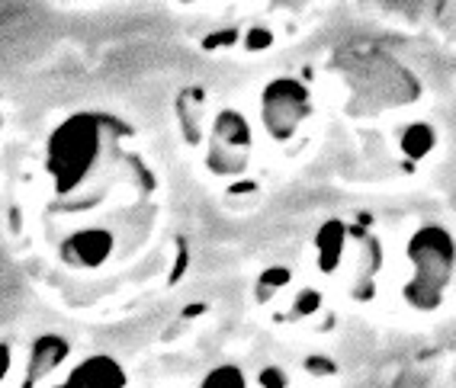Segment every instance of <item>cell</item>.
<instances>
[{
    "instance_id": "obj_17",
    "label": "cell",
    "mask_w": 456,
    "mask_h": 388,
    "mask_svg": "<svg viewBox=\"0 0 456 388\" xmlns=\"http://www.w3.org/2000/svg\"><path fill=\"white\" fill-rule=\"evenodd\" d=\"M261 45H270V33L261 36V29H257L254 36H248V49H261Z\"/></svg>"
},
{
    "instance_id": "obj_12",
    "label": "cell",
    "mask_w": 456,
    "mask_h": 388,
    "mask_svg": "<svg viewBox=\"0 0 456 388\" xmlns=\"http://www.w3.org/2000/svg\"><path fill=\"white\" fill-rule=\"evenodd\" d=\"M318 305H322V295L315 289H302L293 302V315L296 318H305V315H315Z\"/></svg>"
},
{
    "instance_id": "obj_16",
    "label": "cell",
    "mask_w": 456,
    "mask_h": 388,
    "mask_svg": "<svg viewBox=\"0 0 456 388\" xmlns=\"http://www.w3.org/2000/svg\"><path fill=\"white\" fill-rule=\"evenodd\" d=\"M7 372H10V347L0 344V382L7 379Z\"/></svg>"
},
{
    "instance_id": "obj_2",
    "label": "cell",
    "mask_w": 456,
    "mask_h": 388,
    "mask_svg": "<svg viewBox=\"0 0 456 388\" xmlns=\"http://www.w3.org/2000/svg\"><path fill=\"white\" fill-rule=\"evenodd\" d=\"M408 260L415 263V279L405 286V299L418 311H434L444 302V289L453 273V241L437 225L421 228L408 241Z\"/></svg>"
},
{
    "instance_id": "obj_14",
    "label": "cell",
    "mask_w": 456,
    "mask_h": 388,
    "mask_svg": "<svg viewBox=\"0 0 456 388\" xmlns=\"http://www.w3.org/2000/svg\"><path fill=\"white\" fill-rule=\"evenodd\" d=\"M232 42H238V33L235 29H225V33H219V36H209V39L203 42V49H222V45H232Z\"/></svg>"
},
{
    "instance_id": "obj_7",
    "label": "cell",
    "mask_w": 456,
    "mask_h": 388,
    "mask_svg": "<svg viewBox=\"0 0 456 388\" xmlns=\"http://www.w3.org/2000/svg\"><path fill=\"white\" fill-rule=\"evenodd\" d=\"M71 353V344H68L61 334H45L33 344V353H29V369H26L23 388L36 385L39 379H45L55 366H61Z\"/></svg>"
},
{
    "instance_id": "obj_3",
    "label": "cell",
    "mask_w": 456,
    "mask_h": 388,
    "mask_svg": "<svg viewBox=\"0 0 456 388\" xmlns=\"http://www.w3.org/2000/svg\"><path fill=\"white\" fill-rule=\"evenodd\" d=\"M264 125L273 138H289L309 116V90L299 81H273L264 90Z\"/></svg>"
},
{
    "instance_id": "obj_15",
    "label": "cell",
    "mask_w": 456,
    "mask_h": 388,
    "mask_svg": "<svg viewBox=\"0 0 456 388\" xmlns=\"http://www.w3.org/2000/svg\"><path fill=\"white\" fill-rule=\"evenodd\" d=\"M309 372H318V376H334V372H338V366L331 363V360H325V356H312L309 360Z\"/></svg>"
},
{
    "instance_id": "obj_5",
    "label": "cell",
    "mask_w": 456,
    "mask_h": 388,
    "mask_svg": "<svg viewBox=\"0 0 456 388\" xmlns=\"http://www.w3.org/2000/svg\"><path fill=\"white\" fill-rule=\"evenodd\" d=\"M58 388H126V372L113 356H90Z\"/></svg>"
},
{
    "instance_id": "obj_4",
    "label": "cell",
    "mask_w": 456,
    "mask_h": 388,
    "mask_svg": "<svg viewBox=\"0 0 456 388\" xmlns=\"http://www.w3.org/2000/svg\"><path fill=\"white\" fill-rule=\"evenodd\" d=\"M248 148H251V129L241 113L222 109L212 122V145H209V167L212 174H235L245 167Z\"/></svg>"
},
{
    "instance_id": "obj_1",
    "label": "cell",
    "mask_w": 456,
    "mask_h": 388,
    "mask_svg": "<svg viewBox=\"0 0 456 388\" xmlns=\"http://www.w3.org/2000/svg\"><path fill=\"white\" fill-rule=\"evenodd\" d=\"M103 116L77 113L65 119L49 138V174L58 193H71L84 180L100 158V141H103Z\"/></svg>"
},
{
    "instance_id": "obj_11",
    "label": "cell",
    "mask_w": 456,
    "mask_h": 388,
    "mask_svg": "<svg viewBox=\"0 0 456 388\" xmlns=\"http://www.w3.org/2000/svg\"><path fill=\"white\" fill-rule=\"evenodd\" d=\"M286 283H289V270H283V267L267 270V273L261 276V283H257V295H261V302L270 299V295L277 292V286H286Z\"/></svg>"
},
{
    "instance_id": "obj_6",
    "label": "cell",
    "mask_w": 456,
    "mask_h": 388,
    "mask_svg": "<svg viewBox=\"0 0 456 388\" xmlns=\"http://www.w3.org/2000/svg\"><path fill=\"white\" fill-rule=\"evenodd\" d=\"M113 251V235L110 231H100V228H90V231H81V235L68 238L61 244V257L71 267H97L110 257Z\"/></svg>"
},
{
    "instance_id": "obj_9",
    "label": "cell",
    "mask_w": 456,
    "mask_h": 388,
    "mask_svg": "<svg viewBox=\"0 0 456 388\" xmlns=\"http://www.w3.org/2000/svg\"><path fill=\"white\" fill-rule=\"evenodd\" d=\"M434 148V132L428 125H411L408 135H402V151L408 158H424Z\"/></svg>"
},
{
    "instance_id": "obj_8",
    "label": "cell",
    "mask_w": 456,
    "mask_h": 388,
    "mask_svg": "<svg viewBox=\"0 0 456 388\" xmlns=\"http://www.w3.org/2000/svg\"><path fill=\"white\" fill-rule=\"evenodd\" d=\"M344 235H347V228L341 222H328L322 225L318 231L315 244H318V260H322V270H331L334 260H341V251H344Z\"/></svg>"
},
{
    "instance_id": "obj_10",
    "label": "cell",
    "mask_w": 456,
    "mask_h": 388,
    "mask_svg": "<svg viewBox=\"0 0 456 388\" xmlns=\"http://www.w3.org/2000/svg\"><path fill=\"white\" fill-rule=\"evenodd\" d=\"M200 388H248V379L238 366H216Z\"/></svg>"
},
{
    "instance_id": "obj_13",
    "label": "cell",
    "mask_w": 456,
    "mask_h": 388,
    "mask_svg": "<svg viewBox=\"0 0 456 388\" xmlns=\"http://www.w3.org/2000/svg\"><path fill=\"white\" fill-rule=\"evenodd\" d=\"M257 382H261V388H289V376L280 366H264Z\"/></svg>"
}]
</instances>
